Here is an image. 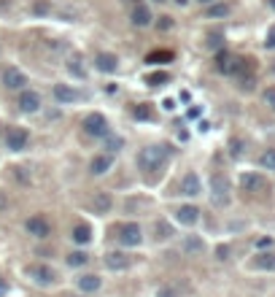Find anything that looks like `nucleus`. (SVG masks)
Here are the masks:
<instances>
[{
	"mask_svg": "<svg viewBox=\"0 0 275 297\" xmlns=\"http://www.w3.org/2000/svg\"><path fill=\"white\" fill-rule=\"evenodd\" d=\"M168 160H170V146H164V143L146 146L143 152L138 154V165H140V170H146V173L148 170H151V173H159Z\"/></svg>",
	"mask_w": 275,
	"mask_h": 297,
	"instance_id": "f257e3e1",
	"label": "nucleus"
},
{
	"mask_svg": "<svg viewBox=\"0 0 275 297\" xmlns=\"http://www.w3.org/2000/svg\"><path fill=\"white\" fill-rule=\"evenodd\" d=\"M81 127H84L86 135H92V138H105L108 135V119L103 114H86Z\"/></svg>",
	"mask_w": 275,
	"mask_h": 297,
	"instance_id": "f03ea898",
	"label": "nucleus"
},
{
	"mask_svg": "<svg viewBox=\"0 0 275 297\" xmlns=\"http://www.w3.org/2000/svg\"><path fill=\"white\" fill-rule=\"evenodd\" d=\"M210 200H213L216 206H227V203H230V181H227V176L216 173L210 178Z\"/></svg>",
	"mask_w": 275,
	"mask_h": 297,
	"instance_id": "7ed1b4c3",
	"label": "nucleus"
},
{
	"mask_svg": "<svg viewBox=\"0 0 275 297\" xmlns=\"http://www.w3.org/2000/svg\"><path fill=\"white\" fill-rule=\"evenodd\" d=\"M27 276L33 278L35 284H41V286H51L54 281H57V273H54V268H49V265H41V262L30 265V268H27Z\"/></svg>",
	"mask_w": 275,
	"mask_h": 297,
	"instance_id": "20e7f679",
	"label": "nucleus"
},
{
	"mask_svg": "<svg viewBox=\"0 0 275 297\" xmlns=\"http://www.w3.org/2000/svg\"><path fill=\"white\" fill-rule=\"evenodd\" d=\"M119 243L127 246V249L143 243V230H140V224H135V222H127V224H124V227L119 230Z\"/></svg>",
	"mask_w": 275,
	"mask_h": 297,
	"instance_id": "39448f33",
	"label": "nucleus"
},
{
	"mask_svg": "<svg viewBox=\"0 0 275 297\" xmlns=\"http://www.w3.org/2000/svg\"><path fill=\"white\" fill-rule=\"evenodd\" d=\"M25 230L30 232V235H35V238H49L51 235V224H49V219L41 216V214H35V216H27V222H25Z\"/></svg>",
	"mask_w": 275,
	"mask_h": 297,
	"instance_id": "423d86ee",
	"label": "nucleus"
},
{
	"mask_svg": "<svg viewBox=\"0 0 275 297\" xmlns=\"http://www.w3.org/2000/svg\"><path fill=\"white\" fill-rule=\"evenodd\" d=\"M0 81H3V87H6V89H14V92H19V89H25V84H27V76L22 73L19 68H6V70H3V76H0Z\"/></svg>",
	"mask_w": 275,
	"mask_h": 297,
	"instance_id": "0eeeda50",
	"label": "nucleus"
},
{
	"mask_svg": "<svg viewBox=\"0 0 275 297\" xmlns=\"http://www.w3.org/2000/svg\"><path fill=\"white\" fill-rule=\"evenodd\" d=\"M27 140H30V135H27L25 127H9V130H6V146H9L11 152H19V148H25Z\"/></svg>",
	"mask_w": 275,
	"mask_h": 297,
	"instance_id": "6e6552de",
	"label": "nucleus"
},
{
	"mask_svg": "<svg viewBox=\"0 0 275 297\" xmlns=\"http://www.w3.org/2000/svg\"><path fill=\"white\" fill-rule=\"evenodd\" d=\"M17 106H19V111H25V114H35L38 108H41V95L33 89H22Z\"/></svg>",
	"mask_w": 275,
	"mask_h": 297,
	"instance_id": "1a4fd4ad",
	"label": "nucleus"
},
{
	"mask_svg": "<svg viewBox=\"0 0 275 297\" xmlns=\"http://www.w3.org/2000/svg\"><path fill=\"white\" fill-rule=\"evenodd\" d=\"M202 192V184H200V176L194 173V170H189L184 178H181V194H186V197H197V194Z\"/></svg>",
	"mask_w": 275,
	"mask_h": 297,
	"instance_id": "9d476101",
	"label": "nucleus"
},
{
	"mask_svg": "<svg viewBox=\"0 0 275 297\" xmlns=\"http://www.w3.org/2000/svg\"><path fill=\"white\" fill-rule=\"evenodd\" d=\"M54 97H57L62 106H65V103H78V100H81L84 95H81L78 89L68 87V84H54Z\"/></svg>",
	"mask_w": 275,
	"mask_h": 297,
	"instance_id": "9b49d317",
	"label": "nucleus"
},
{
	"mask_svg": "<svg viewBox=\"0 0 275 297\" xmlns=\"http://www.w3.org/2000/svg\"><path fill=\"white\" fill-rule=\"evenodd\" d=\"M240 186L246 192H264L267 181H264V176H259V173H243L240 176Z\"/></svg>",
	"mask_w": 275,
	"mask_h": 297,
	"instance_id": "f8f14e48",
	"label": "nucleus"
},
{
	"mask_svg": "<svg viewBox=\"0 0 275 297\" xmlns=\"http://www.w3.org/2000/svg\"><path fill=\"white\" fill-rule=\"evenodd\" d=\"M176 219L181 224H186V227H194V224L200 222V208L197 206H181L176 211Z\"/></svg>",
	"mask_w": 275,
	"mask_h": 297,
	"instance_id": "ddd939ff",
	"label": "nucleus"
},
{
	"mask_svg": "<svg viewBox=\"0 0 275 297\" xmlns=\"http://www.w3.org/2000/svg\"><path fill=\"white\" fill-rule=\"evenodd\" d=\"M103 262H105L108 270H127V268H130V257L124 254V252H111V254H105Z\"/></svg>",
	"mask_w": 275,
	"mask_h": 297,
	"instance_id": "4468645a",
	"label": "nucleus"
},
{
	"mask_svg": "<svg viewBox=\"0 0 275 297\" xmlns=\"http://www.w3.org/2000/svg\"><path fill=\"white\" fill-rule=\"evenodd\" d=\"M89 206H92L95 214H108L111 206H114V197L108 192H95V194H92V200H89Z\"/></svg>",
	"mask_w": 275,
	"mask_h": 297,
	"instance_id": "2eb2a0df",
	"label": "nucleus"
},
{
	"mask_svg": "<svg viewBox=\"0 0 275 297\" xmlns=\"http://www.w3.org/2000/svg\"><path fill=\"white\" fill-rule=\"evenodd\" d=\"M95 65H97V70H103V73H114V70L119 68V57L111 52H100L95 57Z\"/></svg>",
	"mask_w": 275,
	"mask_h": 297,
	"instance_id": "dca6fc26",
	"label": "nucleus"
},
{
	"mask_svg": "<svg viewBox=\"0 0 275 297\" xmlns=\"http://www.w3.org/2000/svg\"><path fill=\"white\" fill-rule=\"evenodd\" d=\"M76 286L81 289L84 294H92V292H97V289L103 286V278L95 276V273H86V276H81V278L76 281Z\"/></svg>",
	"mask_w": 275,
	"mask_h": 297,
	"instance_id": "f3484780",
	"label": "nucleus"
},
{
	"mask_svg": "<svg viewBox=\"0 0 275 297\" xmlns=\"http://www.w3.org/2000/svg\"><path fill=\"white\" fill-rule=\"evenodd\" d=\"M111 165H114V157H111V154H97V157L89 162V173H92V176H103V173H108V170H111Z\"/></svg>",
	"mask_w": 275,
	"mask_h": 297,
	"instance_id": "a211bd4d",
	"label": "nucleus"
},
{
	"mask_svg": "<svg viewBox=\"0 0 275 297\" xmlns=\"http://www.w3.org/2000/svg\"><path fill=\"white\" fill-rule=\"evenodd\" d=\"M130 19H132V25H135V27H148L154 22L151 9H148V6H135L132 14H130Z\"/></svg>",
	"mask_w": 275,
	"mask_h": 297,
	"instance_id": "6ab92c4d",
	"label": "nucleus"
},
{
	"mask_svg": "<svg viewBox=\"0 0 275 297\" xmlns=\"http://www.w3.org/2000/svg\"><path fill=\"white\" fill-rule=\"evenodd\" d=\"M176 232H173V227H170V222H164V219H156L154 222V238L156 240H168V238H173Z\"/></svg>",
	"mask_w": 275,
	"mask_h": 297,
	"instance_id": "aec40b11",
	"label": "nucleus"
},
{
	"mask_svg": "<svg viewBox=\"0 0 275 297\" xmlns=\"http://www.w3.org/2000/svg\"><path fill=\"white\" fill-rule=\"evenodd\" d=\"M232 54L230 52H218L216 54V70L218 73H232Z\"/></svg>",
	"mask_w": 275,
	"mask_h": 297,
	"instance_id": "412c9836",
	"label": "nucleus"
},
{
	"mask_svg": "<svg viewBox=\"0 0 275 297\" xmlns=\"http://www.w3.org/2000/svg\"><path fill=\"white\" fill-rule=\"evenodd\" d=\"M184 252L186 254H202V252H205V243H202V238L189 235V238L184 240Z\"/></svg>",
	"mask_w": 275,
	"mask_h": 297,
	"instance_id": "4be33fe9",
	"label": "nucleus"
},
{
	"mask_svg": "<svg viewBox=\"0 0 275 297\" xmlns=\"http://www.w3.org/2000/svg\"><path fill=\"white\" fill-rule=\"evenodd\" d=\"M132 116H135V119H143V122H154V108L151 106H146V103H138L135 108H132Z\"/></svg>",
	"mask_w": 275,
	"mask_h": 297,
	"instance_id": "5701e85b",
	"label": "nucleus"
},
{
	"mask_svg": "<svg viewBox=\"0 0 275 297\" xmlns=\"http://www.w3.org/2000/svg\"><path fill=\"white\" fill-rule=\"evenodd\" d=\"M73 240H76V243H89V240H92V227H89V224H78V227L73 230Z\"/></svg>",
	"mask_w": 275,
	"mask_h": 297,
	"instance_id": "b1692460",
	"label": "nucleus"
},
{
	"mask_svg": "<svg viewBox=\"0 0 275 297\" xmlns=\"http://www.w3.org/2000/svg\"><path fill=\"white\" fill-rule=\"evenodd\" d=\"M254 268H259V270H275V254H259L254 260Z\"/></svg>",
	"mask_w": 275,
	"mask_h": 297,
	"instance_id": "393cba45",
	"label": "nucleus"
},
{
	"mask_svg": "<svg viewBox=\"0 0 275 297\" xmlns=\"http://www.w3.org/2000/svg\"><path fill=\"white\" fill-rule=\"evenodd\" d=\"M170 81V76L164 73V70H156V73H148L146 76V84L148 87H162V84H168Z\"/></svg>",
	"mask_w": 275,
	"mask_h": 297,
	"instance_id": "a878e982",
	"label": "nucleus"
},
{
	"mask_svg": "<svg viewBox=\"0 0 275 297\" xmlns=\"http://www.w3.org/2000/svg\"><path fill=\"white\" fill-rule=\"evenodd\" d=\"M89 262V257H86V252H70L68 254V265L70 268H81V265Z\"/></svg>",
	"mask_w": 275,
	"mask_h": 297,
	"instance_id": "bb28decb",
	"label": "nucleus"
},
{
	"mask_svg": "<svg viewBox=\"0 0 275 297\" xmlns=\"http://www.w3.org/2000/svg\"><path fill=\"white\" fill-rule=\"evenodd\" d=\"M173 60V52H151V54H148V57H146V62H154V65H162V62H170Z\"/></svg>",
	"mask_w": 275,
	"mask_h": 297,
	"instance_id": "cd10ccee",
	"label": "nucleus"
},
{
	"mask_svg": "<svg viewBox=\"0 0 275 297\" xmlns=\"http://www.w3.org/2000/svg\"><path fill=\"white\" fill-rule=\"evenodd\" d=\"M78 62H81L78 57H70V60H68V70L76 76V79H86V70H84L81 65H78Z\"/></svg>",
	"mask_w": 275,
	"mask_h": 297,
	"instance_id": "c85d7f7f",
	"label": "nucleus"
},
{
	"mask_svg": "<svg viewBox=\"0 0 275 297\" xmlns=\"http://www.w3.org/2000/svg\"><path fill=\"white\" fill-rule=\"evenodd\" d=\"M259 165L267 170H275V148H267L262 157H259Z\"/></svg>",
	"mask_w": 275,
	"mask_h": 297,
	"instance_id": "c756f323",
	"label": "nucleus"
},
{
	"mask_svg": "<svg viewBox=\"0 0 275 297\" xmlns=\"http://www.w3.org/2000/svg\"><path fill=\"white\" fill-rule=\"evenodd\" d=\"M227 14H230V6H227V3H218V6H210V9H208L210 19H213V17H227Z\"/></svg>",
	"mask_w": 275,
	"mask_h": 297,
	"instance_id": "7c9ffc66",
	"label": "nucleus"
},
{
	"mask_svg": "<svg viewBox=\"0 0 275 297\" xmlns=\"http://www.w3.org/2000/svg\"><path fill=\"white\" fill-rule=\"evenodd\" d=\"M262 100H264L267 108H272V111H275V87H267L264 95H262Z\"/></svg>",
	"mask_w": 275,
	"mask_h": 297,
	"instance_id": "2f4dec72",
	"label": "nucleus"
},
{
	"mask_svg": "<svg viewBox=\"0 0 275 297\" xmlns=\"http://www.w3.org/2000/svg\"><path fill=\"white\" fill-rule=\"evenodd\" d=\"M208 46L210 49H218V46H222V33H210L208 35Z\"/></svg>",
	"mask_w": 275,
	"mask_h": 297,
	"instance_id": "473e14b6",
	"label": "nucleus"
},
{
	"mask_svg": "<svg viewBox=\"0 0 275 297\" xmlns=\"http://www.w3.org/2000/svg\"><path fill=\"white\" fill-rule=\"evenodd\" d=\"M264 46L267 49H275V25L267 30V38H264Z\"/></svg>",
	"mask_w": 275,
	"mask_h": 297,
	"instance_id": "72a5a7b5",
	"label": "nucleus"
},
{
	"mask_svg": "<svg viewBox=\"0 0 275 297\" xmlns=\"http://www.w3.org/2000/svg\"><path fill=\"white\" fill-rule=\"evenodd\" d=\"M216 260H222V262L230 260V246H218L216 249Z\"/></svg>",
	"mask_w": 275,
	"mask_h": 297,
	"instance_id": "f704fd0d",
	"label": "nucleus"
},
{
	"mask_svg": "<svg viewBox=\"0 0 275 297\" xmlns=\"http://www.w3.org/2000/svg\"><path fill=\"white\" fill-rule=\"evenodd\" d=\"M33 14H38V17H41V14H49V3H46V0H43V3H35Z\"/></svg>",
	"mask_w": 275,
	"mask_h": 297,
	"instance_id": "c9c22d12",
	"label": "nucleus"
},
{
	"mask_svg": "<svg viewBox=\"0 0 275 297\" xmlns=\"http://www.w3.org/2000/svg\"><path fill=\"white\" fill-rule=\"evenodd\" d=\"M156 297H178V294H176V289H170V286H162L159 292H156Z\"/></svg>",
	"mask_w": 275,
	"mask_h": 297,
	"instance_id": "e433bc0d",
	"label": "nucleus"
},
{
	"mask_svg": "<svg viewBox=\"0 0 275 297\" xmlns=\"http://www.w3.org/2000/svg\"><path fill=\"white\" fill-rule=\"evenodd\" d=\"M156 27H159V30H170L173 27V19L170 17H162L159 22H156Z\"/></svg>",
	"mask_w": 275,
	"mask_h": 297,
	"instance_id": "4c0bfd02",
	"label": "nucleus"
},
{
	"mask_svg": "<svg viewBox=\"0 0 275 297\" xmlns=\"http://www.w3.org/2000/svg\"><path fill=\"white\" fill-rule=\"evenodd\" d=\"M105 140H108V148H111V152H116V148L122 146V140H119V138H108V135H105Z\"/></svg>",
	"mask_w": 275,
	"mask_h": 297,
	"instance_id": "58836bf2",
	"label": "nucleus"
},
{
	"mask_svg": "<svg viewBox=\"0 0 275 297\" xmlns=\"http://www.w3.org/2000/svg\"><path fill=\"white\" fill-rule=\"evenodd\" d=\"M256 246H259V249H264V246H272V238H259V240H256Z\"/></svg>",
	"mask_w": 275,
	"mask_h": 297,
	"instance_id": "ea45409f",
	"label": "nucleus"
},
{
	"mask_svg": "<svg viewBox=\"0 0 275 297\" xmlns=\"http://www.w3.org/2000/svg\"><path fill=\"white\" fill-rule=\"evenodd\" d=\"M9 294V284H6V278H0V297Z\"/></svg>",
	"mask_w": 275,
	"mask_h": 297,
	"instance_id": "a19ab883",
	"label": "nucleus"
},
{
	"mask_svg": "<svg viewBox=\"0 0 275 297\" xmlns=\"http://www.w3.org/2000/svg\"><path fill=\"white\" fill-rule=\"evenodd\" d=\"M232 154H235V157L240 154V143H238V140H232Z\"/></svg>",
	"mask_w": 275,
	"mask_h": 297,
	"instance_id": "79ce46f5",
	"label": "nucleus"
},
{
	"mask_svg": "<svg viewBox=\"0 0 275 297\" xmlns=\"http://www.w3.org/2000/svg\"><path fill=\"white\" fill-rule=\"evenodd\" d=\"M200 116V108H189V119H197Z\"/></svg>",
	"mask_w": 275,
	"mask_h": 297,
	"instance_id": "37998d69",
	"label": "nucleus"
},
{
	"mask_svg": "<svg viewBox=\"0 0 275 297\" xmlns=\"http://www.w3.org/2000/svg\"><path fill=\"white\" fill-rule=\"evenodd\" d=\"M162 106H164V108H168V111H173V108H176V103H173V100H170V97H168V100H164V103H162Z\"/></svg>",
	"mask_w": 275,
	"mask_h": 297,
	"instance_id": "c03bdc74",
	"label": "nucleus"
},
{
	"mask_svg": "<svg viewBox=\"0 0 275 297\" xmlns=\"http://www.w3.org/2000/svg\"><path fill=\"white\" fill-rule=\"evenodd\" d=\"M6 206H9V203H6V197H3V194H0V211H3Z\"/></svg>",
	"mask_w": 275,
	"mask_h": 297,
	"instance_id": "a18cd8bd",
	"label": "nucleus"
},
{
	"mask_svg": "<svg viewBox=\"0 0 275 297\" xmlns=\"http://www.w3.org/2000/svg\"><path fill=\"white\" fill-rule=\"evenodd\" d=\"M176 3H178V6H186V0H176Z\"/></svg>",
	"mask_w": 275,
	"mask_h": 297,
	"instance_id": "49530a36",
	"label": "nucleus"
},
{
	"mask_svg": "<svg viewBox=\"0 0 275 297\" xmlns=\"http://www.w3.org/2000/svg\"><path fill=\"white\" fill-rule=\"evenodd\" d=\"M267 3H270V9H275V0H267Z\"/></svg>",
	"mask_w": 275,
	"mask_h": 297,
	"instance_id": "de8ad7c7",
	"label": "nucleus"
},
{
	"mask_svg": "<svg viewBox=\"0 0 275 297\" xmlns=\"http://www.w3.org/2000/svg\"><path fill=\"white\" fill-rule=\"evenodd\" d=\"M200 3H210V0H200Z\"/></svg>",
	"mask_w": 275,
	"mask_h": 297,
	"instance_id": "09e8293b",
	"label": "nucleus"
},
{
	"mask_svg": "<svg viewBox=\"0 0 275 297\" xmlns=\"http://www.w3.org/2000/svg\"><path fill=\"white\" fill-rule=\"evenodd\" d=\"M272 73H275V62H272Z\"/></svg>",
	"mask_w": 275,
	"mask_h": 297,
	"instance_id": "8fccbe9b",
	"label": "nucleus"
},
{
	"mask_svg": "<svg viewBox=\"0 0 275 297\" xmlns=\"http://www.w3.org/2000/svg\"><path fill=\"white\" fill-rule=\"evenodd\" d=\"M68 297H76V294H68Z\"/></svg>",
	"mask_w": 275,
	"mask_h": 297,
	"instance_id": "3c124183",
	"label": "nucleus"
},
{
	"mask_svg": "<svg viewBox=\"0 0 275 297\" xmlns=\"http://www.w3.org/2000/svg\"><path fill=\"white\" fill-rule=\"evenodd\" d=\"M156 3H162V0H156Z\"/></svg>",
	"mask_w": 275,
	"mask_h": 297,
	"instance_id": "603ef678",
	"label": "nucleus"
}]
</instances>
